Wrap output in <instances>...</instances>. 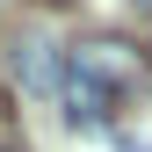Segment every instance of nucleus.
<instances>
[{"mask_svg": "<svg viewBox=\"0 0 152 152\" xmlns=\"http://www.w3.org/2000/svg\"><path fill=\"white\" fill-rule=\"evenodd\" d=\"M72 72H87L94 87H109L123 102V94H138L145 58H138V44H123V36H87V44H72Z\"/></svg>", "mask_w": 152, "mask_h": 152, "instance_id": "nucleus-1", "label": "nucleus"}, {"mask_svg": "<svg viewBox=\"0 0 152 152\" xmlns=\"http://www.w3.org/2000/svg\"><path fill=\"white\" fill-rule=\"evenodd\" d=\"M7 80L22 94H65L72 51H58L51 36H15V44H7Z\"/></svg>", "mask_w": 152, "mask_h": 152, "instance_id": "nucleus-2", "label": "nucleus"}, {"mask_svg": "<svg viewBox=\"0 0 152 152\" xmlns=\"http://www.w3.org/2000/svg\"><path fill=\"white\" fill-rule=\"evenodd\" d=\"M109 109H116V94L94 87L87 72H72V80H65V123H72V130H102V123H109Z\"/></svg>", "mask_w": 152, "mask_h": 152, "instance_id": "nucleus-3", "label": "nucleus"}, {"mask_svg": "<svg viewBox=\"0 0 152 152\" xmlns=\"http://www.w3.org/2000/svg\"><path fill=\"white\" fill-rule=\"evenodd\" d=\"M123 152H152V145H123Z\"/></svg>", "mask_w": 152, "mask_h": 152, "instance_id": "nucleus-4", "label": "nucleus"}, {"mask_svg": "<svg viewBox=\"0 0 152 152\" xmlns=\"http://www.w3.org/2000/svg\"><path fill=\"white\" fill-rule=\"evenodd\" d=\"M51 7H65V0H51Z\"/></svg>", "mask_w": 152, "mask_h": 152, "instance_id": "nucleus-5", "label": "nucleus"}, {"mask_svg": "<svg viewBox=\"0 0 152 152\" xmlns=\"http://www.w3.org/2000/svg\"><path fill=\"white\" fill-rule=\"evenodd\" d=\"M7 152H22V145H7Z\"/></svg>", "mask_w": 152, "mask_h": 152, "instance_id": "nucleus-6", "label": "nucleus"}, {"mask_svg": "<svg viewBox=\"0 0 152 152\" xmlns=\"http://www.w3.org/2000/svg\"><path fill=\"white\" fill-rule=\"evenodd\" d=\"M145 7H152V0H145Z\"/></svg>", "mask_w": 152, "mask_h": 152, "instance_id": "nucleus-7", "label": "nucleus"}]
</instances>
